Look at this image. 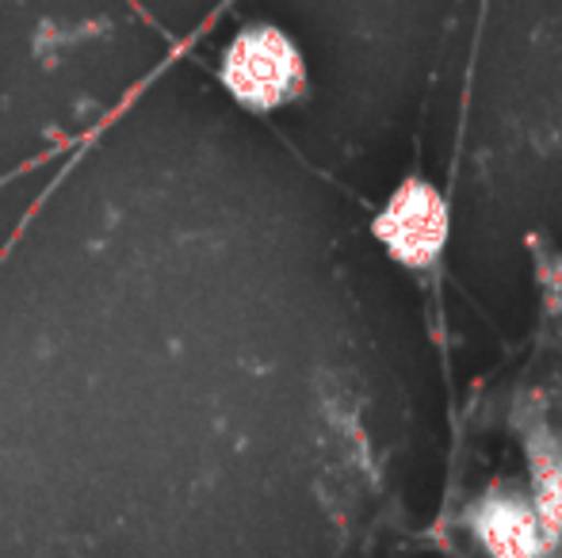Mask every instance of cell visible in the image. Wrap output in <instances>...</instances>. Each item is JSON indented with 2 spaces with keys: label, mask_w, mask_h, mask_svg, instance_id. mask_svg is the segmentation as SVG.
Returning <instances> with one entry per match:
<instances>
[{
  "label": "cell",
  "mask_w": 562,
  "mask_h": 558,
  "mask_svg": "<svg viewBox=\"0 0 562 558\" xmlns=\"http://www.w3.org/2000/svg\"><path fill=\"white\" fill-rule=\"evenodd\" d=\"M226 92L249 112H276L303 96L306 61L295 38L283 35L272 23H252L237 31L223 58Z\"/></svg>",
  "instance_id": "1"
},
{
  "label": "cell",
  "mask_w": 562,
  "mask_h": 558,
  "mask_svg": "<svg viewBox=\"0 0 562 558\" xmlns=\"http://www.w3.org/2000/svg\"><path fill=\"white\" fill-rule=\"evenodd\" d=\"M375 241L394 264L409 272H429L440 264L451 238V203L432 180L406 176L379 207L371 223Z\"/></svg>",
  "instance_id": "2"
},
{
  "label": "cell",
  "mask_w": 562,
  "mask_h": 558,
  "mask_svg": "<svg viewBox=\"0 0 562 558\" xmlns=\"http://www.w3.org/2000/svg\"><path fill=\"white\" fill-rule=\"evenodd\" d=\"M463 524L490 558H548L528 493L513 482H494L467 505Z\"/></svg>",
  "instance_id": "3"
},
{
  "label": "cell",
  "mask_w": 562,
  "mask_h": 558,
  "mask_svg": "<svg viewBox=\"0 0 562 558\" xmlns=\"http://www.w3.org/2000/svg\"><path fill=\"white\" fill-rule=\"evenodd\" d=\"M525 463H528V505L540 524L543 555L562 547V436L543 418L525 424Z\"/></svg>",
  "instance_id": "4"
}]
</instances>
